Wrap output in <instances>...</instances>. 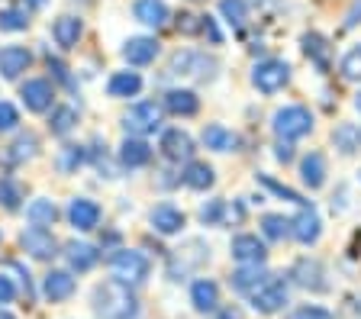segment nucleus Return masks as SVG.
Instances as JSON below:
<instances>
[{"instance_id":"nucleus-1","label":"nucleus","mask_w":361,"mask_h":319,"mask_svg":"<svg viewBox=\"0 0 361 319\" xmlns=\"http://www.w3.org/2000/svg\"><path fill=\"white\" fill-rule=\"evenodd\" d=\"M139 313L133 290L120 281H106L97 287V316L100 319H133Z\"/></svg>"},{"instance_id":"nucleus-2","label":"nucleus","mask_w":361,"mask_h":319,"mask_svg":"<svg viewBox=\"0 0 361 319\" xmlns=\"http://www.w3.org/2000/svg\"><path fill=\"white\" fill-rule=\"evenodd\" d=\"M110 268H113V277L120 284H142L149 277V258H145L142 251H133V249L116 251Z\"/></svg>"},{"instance_id":"nucleus-3","label":"nucleus","mask_w":361,"mask_h":319,"mask_svg":"<svg viewBox=\"0 0 361 319\" xmlns=\"http://www.w3.org/2000/svg\"><path fill=\"white\" fill-rule=\"evenodd\" d=\"M313 130V116H310L307 106H284L274 113V132H278L284 142L290 139H300Z\"/></svg>"},{"instance_id":"nucleus-4","label":"nucleus","mask_w":361,"mask_h":319,"mask_svg":"<svg viewBox=\"0 0 361 319\" xmlns=\"http://www.w3.org/2000/svg\"><path fill=\"white\" fill-rule=\"evenodd\" d=\"M252 81H255L258 91L274 94V91H281V87H284V84L290 81V68H287L284 61H278V58L258 61L255 71H252Z\"/></svg>"},{"instance_id":"nucleus-5","label":"nucleus","mask_w":361,"mask_h":319,"mask_svg":"<svg viewBox=\"0 0 361 319\" xmlns=\"http://www.w3.org/2000/svg\"><path fill=\"white\" fill-rule=\"evenodd\" d=\"M248 296H252V306H255L258 313H278L281 306L287 304V284L281 281V277H271L268 274V281Z\"/></svg>"},{"instance_id":"nucleus-6","label":"nucleus","mask_w":361,"mask_h":319,"mask_svg":"<svg viewBox=\"0 0 361 319\" xmlns=\"http://www.w3.org/2000/svg\"><path fill=\"white\" fill-rule=\"evenodd\" d=\"M213 68H216V61L197 52H180L171 61L174 75H188V77H213Z\"/></svg>"},{"instance_id":"nucleus-7","label":"nucleus","mask_w":361,"mask_h":319,"mask_svg":"<svg viewBox=\"0 0 361 319\" xmlns=\"http://www.w3.org/2000/svg\"><path fill=\"white\" fill-rule=\"evenodd\" d=\"M158 126H161V110H158V104H139L126 113V130L129 132L145 136V132H155Z\"/></svg>"},{"instance_id":"nucleus-8","label":"nucleus","mask_w":361,"mask_h":319,"mask_svg":"<svg viewBox=\"0 0 361 319\" xmlns=\"http://www.w3.org/2000/svg\"><path fill=\"white\" fill-rule=\"evenodd\" d=\"M290 232L297 242L303 245H313L316 239H319V232H323V223H319V213L313 210V206H303L300 213H297V220L290 223Z\"/></svg>"},{"instance_id":"nucleus-9","label":"nucleus","mask_w":361,"mask_h":319,"mask_svg":"<svg viewBox=\"0 0 361 319\" xmlns=\"http://www.w3.org/2000/svg\"><path fill=\"white\" fill-rule=\"evenodd\" d=\"M233 258L242 261V265H262V261L268 258V251H264V242L258 236H235Z\"/></svg>"},{"instance_id":"nucleus-10","label":"nucleus","mask_w":361,"mask_h":319,"mask_svg":"<svg viewBox=\"0 0 361 319\" xmlns=\"http://www.w3.org/2000/svg\"><path fill=\"white\" fill-rule=\"evenodd\" d=\"M290 277L297 284H300V287H307V290H316V294H319V290H326V274H323V265H319V261H310V258H300L297 261V265H293V271H290Z\"/></svg>"},{"instance_id":"nucleus-11","label":"nucleus","mask_w":361,"mask_h":319,"mask_svg":"<svg viewBox=\"0 0 361 319\" xmlns=\"http://www.w3.org/2000/svg\"><path fill=\"white\" fill-rule=\"evenodd\" d=\"M68 220H71V226L81 229V232H87V229H94L100 223V206L94 204V200H71V206H68Z\"/></svg>"},{"instance_id":"nucleus-12","label":"nucleus","mask_w":361,"mask_h":319,"mask_svg":"<svg viewBox=\"0 0 361 319\" xmlns=\"http://www.w3.org/2000/svg\"><path fill=\"white\" fill-rule=\"evenodd\" d=\"M20 242H23V249L30 251L32 258H52V255H55V239H52V232H45V229H39V226L26 229Z\"/></svg>"},{"instance_id":"nucleus-13","label":"nucleus","mask_w":361,"mask_h":319,"mask_svg":"<svg viewBox=\"0 0 361 319\" xmlns=\"http://www.w3.org/2000/svg\"><path fill=\"white\" fill-rule=\"evenodd\" d=\"M23 104L30 106V110H36V113L49 110V106H52V84L42 81V77L26 81V84H23Z\"/></svg>"},{"instance_id":"nucleus-14","label":"nucleus","mask_w":361,"mask_h":319,"mask_svg":"<svg viewBox=\"0 0 361 319\" xmlns=\"http://www.w3.org/2000/svg\"><path fill=\"white\" fill-rule=\"evenodd\" d=\"M152 226H155L161 236H174V232L184 229V213L171 204H161L152 210Z\"/></svg>"},{"instance_id":"nucleus-15","label":"nucleus","mask_w":361,"mask_h":319,"mask_svg":"<svg viewBox=\"0 0 361 319\" xmlns=\"http://www.w3.org/2000/svg\"><path fill=\"white\" fill-rule=\"evenodd\" d=\"M30 61H32V55L26 52V49H20V46L0 49V75L7 77V81H13L20 71L30 68Z\"/></svg>"},{"instance_id":"nucleus-16","label":"nucleus","mask_w":361,"mask_h":319,"mask_svg":"<svg viewBox=\"0 0 361 319\" xmlns=\"http://www.w3.org/2000/svg\"><path fill=\"white\" fill-rule=\"evenodd\" d=\"M161 152H165L171 161L190 158V155H194V139L180 130H168L165 136H161Z\"/></svg>"},{"instance_id":"nucleus-17","label":"nucleus","mask_w":361,"mask_h":319,"mask_svg":"<svg viewBox=\"0 0 361 319\" xmlns=\"http://www.w3.org/2000/svg\"><path fill=\"white\" fill-rule=\"evenodd\" d=\"M158 55V42L149 36H135L126 42V49H123V58L129 61V65H149L152 58Z\"/></svg>"},{"instance_id":"nucleus-18","label":"nucleus","mask_w":361,"mask_h":319,"mask_svg":"<svg viewBox=\"0 0 361 319\" xmlns=\"http://www.w3.org/2000/svg\"><path fill=\"white\" fill-rule=\"evenodd\" d=\"M190 300H194V306L200 313H213L219 306V287L213 281H197L190 287Z\"/></svg>"},{"instance_id":"nucleus-19","label":"nucleus","mask_w":361,"mask_h":319,"mask_svg":"<svg viewBox=\"0 0 361 319\" xmlns=\"http://www.w3.org/2000/svg\"><path fill=\"white\" fill-rule=\"evenodd\" d=\"M165 106L174 116H194L200 110V100L194 91H168L165 94Z\"/></svg>"},{"instance_id":"nucleus-20","label":"nucleus","mask_w":361,"mask_h":319,"mask_svg":"<svg viewBox=\"0 0 361 319\" xmlns=\"http://www.w3.org/2000/svg\"><path fill=\"white\" fill-rule=\"evenodd\" d=\"M264 281H268V274L262 271V265H245L233 274V287L242 290V294H255Z\"/></svg>"},{"instance_id":"nucleus-21","label":"nucleus","mask_w":361,"mask_h":319,"mask_svg":"<svg viewBox=\"0 0 361 319\" xmlns=\"http://www.w3.org/2000/svg\"><path fill=\"white\" fill-rule=\"evenodd\" d=\"M75 294V277L68 271H52L49 277H45V296L52 300V304H59V300H65V296Z\"/></svg>"},{"instance_id":"nucleus-22","label":"nucleus","mask_w":361,"mask_h":319,"mask_svg":"<svg viewBox=\"0 0 361 319\" xmlns=\"http://www.w3.org/2000/svg\"><path fill=\"white\" fill-rule=\"evenodd\" d=\"M203 142H207V149H213V152H235L239 136L229 132L226 126H207V130H203Z\"/></svg>"},{"instance_id":"nucleus-23","label":"nucleus","mask_w":361,"mask_h":319,"mask_svg":"<svg viewBox=\"0 0 361 319\" xmlns=\"http://www.w3.org/2000/svg\"><path fill=\"white\" fill-rule=\"evenodd\" d=\"M133 13H135V20H142L145 26H165V20H168V10L161 0H135Z\"/></svg>"},{"instance_id":"nucleus-24","label":"nucleus","mask_w":361,"mask_h":319,"mask_svg":"<svg viewBox=\"0 0 361 319\" xmlns=\"http://www.w3.org/2000/svg\"><path fill=\"white\" fill-rule=\"evenodd\" d=\"M300 177H303V184L307 187H323V181H326V158L319 152H310L307 158H303V165H300Z\"/></svg>"},{"instance_id":"nucleus-25","label":"nucleus","mask_w":361,"mask_h":319,"mask_svg":"<svg viewBox=\"0 0 361 319\" xmlns=\"http://www.w3.org/2000/svg\"><path fill=\"white\" fill-rule=\"evenodd\" d=\"M332 142H336V149L342 155H352L361 149V130L352 126V123H342V126H336V132H332Z\"/></svg>"},{"instance_id":"nucleus-26","label":"nucleus","mask_w":361,"mask_h":319,"mask_svg":"<svg viewBox=\"0 0 361 319\" xmlns=\"http://www.w3.org/2000/svg\"><path fill=\"white\" fill-rule=\"evenodd\" d=\"M120 158H123V165L139 168L152 158V149L142 142V139H126V142L120 145Z\"/></svg>"},{"instance_id":"nucleus-27","label":"nucleus","mask_w":361,"mask_h":319,"mask_svg":"<svg viewBox=\"0 0 361 319\" xmlns=\"http://www.w3.org/2000/svg\"><path fill=\"white\" fill-rule=\"evenodd\" d=\"M52 32H55V42H59L61 49H71L78 42V36H81V20H75V16H61V20H55Z\"/></svg>"},{"instance_id":"nucleus-28","label":"nucleus","mask_w":361,"mask_h":319,"mask_svg":"<svg viewBox=\"0 0 361 319\" xmlns=\"http://www.w3.org/2000/svg\"><path fill=\"white\" fill-rule=\"evenodd\" d=\"M213 168L207 165V161H190L188 165V171H184V184L188 187H194V190H207V187H213Z\"/></svg>"},{"instance_id":"nucleus-29","label":"nucleus","mask_w":361,"mask_h":319,"mask_svg":"<svg viewBox=\"0 0 361 319\" xmlns=\"http://www.w3.org/2000/svg\"><path fill=\"white\" fill-rule=\"evenodd\" d=\"M110 94L113 97H133V94H139V87H142V77L135 75V71H120V75L110 77Z\"/></svg>"},{"instance_id":"nucleus-30","label":"nucleus","mask_w":361,"mask_h":319,"mask_svg":"<svg viewBox=\"0 0 361 319\" xmlns=\"http://www.w3.org/2000/svg\"><path fill=\"white\" fill-rule=\"evenodd\" d=\"M26 216L32 220V226L45 229V226H52V223L59 220V210H55L52 200H32L30 210H26Z\"/></svg>"},{"instance_id":"nucleus-31","label":"nucleus","mask_w":361,"mask_h":319,"mask_svg":"<svg viewBox=\"0 0 361 319\" xmlns=\"http://www.w3.org/2000/svg\"><path fill=\"white\" fill-rule=\"evenodd\" d=\"M68 261H71V268H78V271H87V268L97 265V251H94V245L71 242L68 245Z\"/></svg>"},{"instance_id":"nucleus-32","label":"nucleus","mask_w":361,"mask_h":319,"mask_svg":"<svg viewBox=\"0 0 361 319\" xmlns=\"http://www.w3.org/2000/svg\"><path fill=\"white\" fill-rule=\"evenodd\" d=\"M303 49H307V55H313L319 68H329V46H326L323 36H316V32H307V36H303Z\"/></svg>"},{"instance_id":"nucleus-33","label":"nucleus","mask_w":361,"mask_h":319,"mask_svg":"<svg viewBox=\"0 0 361 319\" xmlns=\"http://www.w3.org/2000/svg\"><path fill=\"white\" fill-rule=\"evenodd\" d=\"M30 26V16H26V10L23 7H7L0 10V30L4 32H20Z\"/></svg>"},{"instance_id":"nucleus-34","label":"nucleus","mask_w":361,"mask_h":319,"mask_svg":"<svg viewBox=\"0 0 361 319\" xmlns=\"http://www.w3.org/2000/svg\"><path fill=\"white\" fill-rule=\"evenodd\" d=\"M219 13H223L226 23H233L235 30H239V26H245V20H248L245 0H219Z\"/></svg>"},{"instance_id":"nucleus-35","label":"nucleus","mask_w":361,"mask_h":319,"mask_svg":"<svg viewBox=\"0 0 361 319\" xmlns=\"http://www.w3.org/2000/svg\"><path fill=\"white\" fill-rule=\"evenodd\" d=\"M262 232L268 239H274V242H281V239L290 232V223H287L284 216H274V213H268V216L262 220Z\"/></svg>"},{"instance_id":"nucleus-36","label":"nucleus","mask_w":361,"mask_h":319,"mask_svg":"<svg viewBox=\"0 0 361 319\" xmlns=\"http://www.w3.org/2000/svg\"><path fill=\"white\" fill-rule=\"evenodd\" d=\"M342 75H345L348 81H361V42L345 52V58H342Z\"/></svg>"},{"instance_id":"nucleus-37","label":"nucleus","mask_w":361,"mask_h":319,"mask_svg":"<svg viewBox=\"0 0 361 319\" xmlns=\"http://www.w3.org/2000/svg\"><path fill=\"white\" fill-rule=\"evenodd\" d=\"M78 123V113L71 110V106H61V110H55V116H52V132H59V136H65L71 126Z\"/></svg>"},{"instance_id":"nucleus-38","label":"nucleus","mask_w":361,"mask_h":319,"mask_svg":"<svg viewBox=\"0 0 361 319\" xmlns=\"http://www.w3.org/2000/svg\"><path fill=\"white\" fill-rule=\"evenodd\" d=\"M258 181L264 184V187H271L274 190V194H278V197H284V200H293V204H300V206H307V200L300 197V194H297V190H290V187H284V184H278V181H271L268 175H258Z\"/></svg>"},{"instance_id":"nucleus-39","label":"nucleus","mask_w":361,"mask_h":319,"mask_svg":"<svg viewBox=\"0 0 361 319\" xmlns=\"http://www.w3.org/2000/svg\"><path fill=\"white\" fill-rule=\"evenodd\" d=\"M0 204L7 206V210H16L20 206V187L10 181H0Z\"/></svg>"},{"instance_id":"nucleus-40","label":"nucleus","mask_w":361,"mask_h":319,"mask_svg":"<svg viewBox=\"0 0 361 319\" xmlns=\"http://www.w3.org/2000/svg\"><path fill=\"white\" fill-rule=\"evenodd\" d=\"M16 123H20V113H16V106L7 104V100H0V132L13 130Z\"/></svg>"},{"instance_id":"nucleus-41","label":"nucleus","mask_w":361,"mask_h":319,"mask_svg":"<svg viewBox=\"0 0 361 319\" xmlns=\"http://www.w3.org/2000/svg\"><path fill=\"white\" fill-rule=\"evenodd\" d=\"M32 152H36V139H32V136H23V139H16V145H13V161L32 158Z\"/></svg>"},{"instance_id":"nucleus-42","label":"nucleus","mask_w":361,"mask_h":319,"mask_svg":"<svg viewBox=\"0 0 361 319\" xmlns=\"http://www.w3.org/2000/svg\"><path fill=\"white\" fill-rule=\"evenodd\" d=\"M219 216H223V200H213L210 206H203V210H200V220L203 223H219Z\"/></svg>"},{"instance_id":"nucleus-43","label":"nucleus","mask_w":361,"mask_h":319,"mask_svg":"<svg viewBox=\"0 0 361 319\" xmlns=\"http://www.w3.org/2000/svg\"><path fill=\"white\" fill-rule=\"evenodd\" d=\"M78 161H81V149H78V145H68L65 155H61V171H71Z\"/></svg>"},{"instance_id":"nucleus-44","label":"nucleus","mask_w":361,"mask_h":319,"mask_svg":"<svg viewBox=\"0 0 361 319\" xmlns=\"http://www.w3.org/2000/svg\"><path fill=\"white\" fill-rule=\"evenodd\" d=\"M180 30H184V32H200L203 30V16H194V13H184V16H180Z\"/></svg>"},{"instance_id":"nucleus-45","label":"nucleus","mask_w":361,"mask_h":319,"mask_svg":"<svg viewBox=\"0 0 361 319\" xmlns=\"http://www.w3.org/2000/svg\"><path fill=\"white\" fill-rule=\"evenodd\" d=\"M293 319H332L326 310H319V306H303V310L293 313Z\"/></svg>"},{"instance_id":"nucleus-46","label":"nucleus","mask_w":361,"mask_h":319,"mask_svg":"<svg viewBox=\"0 0 361 319\" xmlns=\"http://www.w3.org/2000/svg\"><path fill=\"white\" fill-rule=\"evenodd\" d=\"M13 296H16V287L10 284V277H4V274H0V304H10Z\"/></svg>"},{"instance_id":"nucleus-47","label":"nucleus","mask_w":361,"mask_h":319,"mask_svg":"<svg viewBox=\"0 0 361 319\" xmlns=\"http://www.w3.org/2000/svg\"><path fill=\"white\" fill-rule=\"evenodd\" d=\"M274 155H278V161H290V158H293L290 142H281V145H278V152H274Z\"/></svg>"},{"instance_id":"nucleus-48","label":"nucleus","mask_w":361,"mask_h":319,"mask_svg":"<svg viewBox=\"0 0 361 319\" xmlns=\"http://www.w3.org/2000/svg\"><path fill=\"white\" fill-rule=\"evenodd\" d=\"M223 319H239V313H235V310H229V313H223Z\"/></svg>"},{"instance_id":"nucleus-49","label":"nucleus","mask_w":361,"mask_h":319,"mask_svg":"<svg viewBox=\"0 0 361 319\" xmlns=\"http://www.w3.org/2000/svg\"><path fill=\"white\" fill-rule=\"evenodd\" d=\"M32 7H45V0H30Z\"/></svg>"},{"instance_id":"nucleus-50","label":"nucleus","mask_w":361,"mask_h":319,"mask_svg":"<svg viewBox=\"0 0 361 319\" xmlns=\"http://www.w3.org/2000/svg\"><path fill=\"white\" fill-rule=\"evenodd\" d=\"M355 106H358V113H361V94H358V97H355Z\"/></svg>"},{"instance_id":"nucleus-51","label":"nucleus","mask_w":361,"mask_h":319,"mask_svg":"<svg viewBox=\"0 0 361 319\" xmlns=\"http://www.w3.org/2000/svg\"><path fill=\"white\" fill-rule=\"evenodd\" d=\"M0 319H13V316H10V313H0Z\"/></svg>"}]
</instances>
